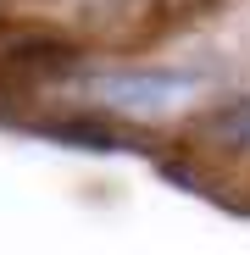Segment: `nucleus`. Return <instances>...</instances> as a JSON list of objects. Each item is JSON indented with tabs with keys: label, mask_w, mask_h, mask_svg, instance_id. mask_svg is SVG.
Here are the masks:
<instances>
[{
	"label": "nucleus",
	"mask_w": 250,
	"mask_h": 255,
	"mask_svg": "<svg viewBox=\"0 0 250 255\" xmlns=\"http://www.w3.org/2000/svg\"><path fill=\"white\" fill-rule=\"evenodd\" d=\"M212 6H223V0H156V17H167V22H184V17H206Z\"/></svg>",
	"instance_id": "nucleus-4"
},
{
	"label": "nucleus",
	"mask_w": 250,
	"mask_h": 255,
	"mask_svg": "<svg viewBox=\"0 0 250 255\" xmlns=\"http://www.w3.org/2000/svg\"><path fill=\"white\" fill-rule=\"evenodd\" d=\"M117 117V111H111ZM106 111H67V117H11L17 133H33V139H50V144H67V150H95V155H156L145 133L111 122Z\"/></svg>",
	"instance_id": "nucleus-2"
},
{
	"label": "nucleus",
	"mask_w": 250,
	"mask_h": 255,
	"mask_svg": "<svg viewBox=\"0 0 250 255\" xmlns=\"http://www.w3.org/2000/svg\"><path fill=\"white\" fill-rule=\"evenodd\" d=\"M195 144L223 150V155H250V95L223 100L217 111H206L195 122Z\"/></svg>",
	"instance_id": "nucleus-3"
},
{
	"label": "nucleus",
	"mask_w": 250,
	"mask_h": 255,
	"mask_svg": "<svg viewBox=\"0 0 250 255\" xmlns=\"http://www.w3.org/2000/svg\"><path fill=\"white\" fill-rule=\"evenodd\" d=\"M206 83L212 72L195 67H122V72H89V95L122 117H161L206 95Z\"/></svg>",
	"instance_id": "nucleus-1"
}]
</instances>
